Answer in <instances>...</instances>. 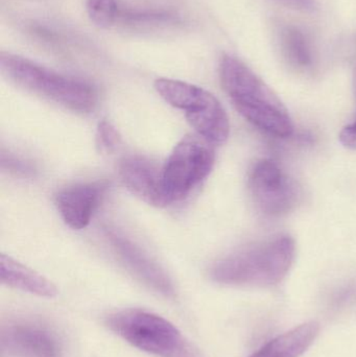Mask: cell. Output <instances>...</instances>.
<instances>
[{
  "label": "cell",
  "mask_w": 356,
  "mask_h": 357,
  "mask_svg": "<svg viewBox=\"0 0 356 357\" xmlns=\"http://www.w3.org/2000/svg\"><path fill=\"white\" fill-rule=\"evenodd\" d=\"M115 335L146 354L158 357H202L198 348L181 331L158 314L141 310H125L107 318Z\"/></svg>",
  "instance_id": "277c9868"
},
{
  "label": "cell",
  "mask_w": 356,
  "mask_h": 357,
  "mask_svg": "<svg viewBox=\"0 0 356 357\" xmlns=\"http://www.w3.org/2000/svg\"><path fill=\"white\" fill-rule=\"evenodd\" d=\"M250 357H274L272 356L271 352H270V350L268 349L267 346H263V347H261V349L258 350V351L255 352L253 356H251Z\"/></svg>",
  "instance_id": "ffe728a7"
},
{
  "label": "cell",
  "mask_w": 356,
  "mask_h": 357,
  "mask_svg": "<svg viewBox=\"0 0 356 357\" xmlns=\"http://www.w3.org/2000/svg\"><path fill=\"white\" fill-rule=\"evenodd\" d=\"M219 77L232 104L249 123L275 137L292 135V119L281 100L240 59L224 56Z\"/></svg>",
  "instance_id": "6da1fadb"
},
{
  "label": "cell",
  "mask_w": 356,
  "mask_h": 357,
  "mask_svg": "<svg viewBox=\"0 0 356 357\" xmlns=\"http://www.w3.org/2000/svg\"><path fill=\"white\" fill-rule=\"evenodd\" d=\"M0 278L2 284L31 295L44 298L58 295V289L52 281L4 254L0 255Z\"/></svg>",
  "instance_id": "8fae6325"
},
{
  "label": "cell",
  "mask_w": 356,
  "mask_h": 357,
  "mask_svg": "<svg viewBox=\"0 0 356 357\" xmlns=\"http://www.w3.org/2000/svg\"><path fill=\"white\" fill-rule=\"evenodd\" d=\"M118 132L116 131L112 123L107 121H100L98 123L96 131V144L102 152L111 153L118 146Z\"/></svg>",
  "instance_id": "2e32d148"
},
{
  "label": "cell",
  "mask_w": 356,
  "mask_h": 357,
  "mask_svg": "<svg viewBox=\"0 0 356 357\" xmlns=\"http://www.w3.org/2000/svg\"><path fill=\"white\" fill-rule=\"evenodd\" d=\"M2 347L14 357H61L62 354L56 333L33 321H20L6 327Z\"/></svg>",
  "instance_id": "52a82bcc"
},
{
  "label": "cell",
  "mask_w": 356,
  "mask_h": 357,
  "mask_svg": "<svg viewBox=\"0 0 356 357\" xmlns=\"http://www.w3.org/2000/svg\"><path fill=\"white\" fill-rule=\"evenodd\" d=\"M0 67L2 73L19 87L73 112L90 113L98 105V91L91 84L18 54L1 52Z\"/></svg>",
  "instance_id": "3957f363"
},
{
  "label": "cell",
  "mask_w": 356,
  "mask_h": 357,
  "mask_svg": "<svg viewBox=\"0 0 356 357\" xmlns=\"http://www.w3.org/2000/svg\"><path fill=\"white\" fill-rule=\"evenodd\" d=\"M107 187L104 182L82 183L59 191L56 206L65 224L75 230L86 228L102 204Z\"/></svg>",
  "instance_id": "9c48e42d"
},
{
  "label": "cell",
  "mask_w": 356,
  "mask_h": 357,
  "mask_svg": "<svg viewBox=\"0 0 356 357\" xmlns=\"http://www.w3.org/2000/svg\"><path fill=\"white\" fill-rule=\"evenodd\" d=\"M213 146L199 135H187L163 165V184L169 203L187 197L215 167Z\"/></svg>",
  "instance_id": "5b68a950"
},
{
  "label": "cell",
  "mask_w": 356,
  "mask_h": 357,
  "mask_svg": "<svg viewBox=\"0 0 356 357\" xmlns=\"http://www.w3.org/2000/svg\"><path fill=\"white\" fill-rule=\"evenodd\" d=\"M117 22L136 29L173 26L182 23V18L177 13L157 6H138V8H121Z\"/></svg>",
  "instance_id": "4fadbf2b"
},
{
  "label": "cell",
  "mask_w": 356,
  "mask_h": 357,
  "mask_svg": "<svg viewBox=\"0 0 356 357\" xmlns=\"http://www.w3.org/2000/svg\"><path fill=\"white\" fill-rule=\"evenodd\" d=\"M109 238L117 255L134 276L167 297L175 294L173 283L167 273L144 254L140 248L114 232L109 234Z\"/></svg>",
  "instance_id": "30bf717a"
},
{
  "label": "cell",
  "mask_w": 356,
  "mask_h": 357,
  "mask_svg": "<svg viewBox=\"0 0 356 357\" xmlns=\"http://www.w3.org/2000/svg\"><path fill=\"white\" fill-rule=\"evenodd\" d=\"M280 50L286 60L298 69L313 65L311 43L302 31L294 25H284L279 29Z\"/></svg>",
  "instance_id": "5bb4252c"
},
{
  "label": "cell",
  "mask_w": 356,
  "mask_h": 357,
  "mask_svg": "<svg viewBox=\"0 0 356 357\" xmlns=\"http://www.w3.org/2000/svg\"><path fill=\"white\" fill-rule=\"evenodd\" d=\"M249 188L258 209L272 218L288 213L298 202L296 183L271 159L255 163L249 176Z\"/></svg>",
  "instance_id": "8992f818"
},
{
  "label": "cell",
  "mask_w": 356,
  "mask_h": 357,
  "mask_svg": "<svg viewBox=\"0 0 356 357\" xmlns=\"http://www.w3.org/2000/svg\"><path fill=\"white\" fill-rule=\"evenodd\" d=\"M6 165L8 171L14 172L16 174H22V175L27 176L33 172L31 165L23 163L22 161H19L15 157L2 155V167H6Z\"/></svg>",
  "instance_id": "ac0fdd59"
},
{
  "label": "cell",
  "mask_w": 356,
  "mask_h": 357,
  "mask_svg": "<svg viewBox=\"0 0 356 357\" xmlns=\"http://www.w3.org/2000/svg\"><path fill=\"white\" fill-rule=\"evenodd\" d=\"M119 177L125 188L155 207L169 205L163 184V165L142 156H130L119 165Z\"/></svg>",
  "instance_id": "ba28073f"
},
{
  "label": "cell",
  "mask_w": 356,
  "mask_h": 357,
  "mask_svg": "<svg viewBox=\"0 0 356 357\" xmlns=\"http://www.w3.org/2000/svg\"><path fill=\"white\" fill-rule=\"evenodd\" d=\"M353 92L356 104V67L353 70ZM340 142L345 148L356 150V114L353 123L344 127L340 134Z\"/></svg>",
  "instance_id": "e0dca14e"
},
{
  "label": "cell",
  "mask_w": 356,
  "mask_h": 357,
  "mask_svg": "<svg viewBox=\"0 0 356 357\" xmlns=\"http://www.w3.org/2000/svg\"><path fill=\"white\" fill-rule=\"evenodd\" d=\"M282 6L303 12H313L316 8L315 0H275Z\"/></svg>",
  "instance_id": "d6986e66"
},
{
  "label": "cell",
  "mask_w": 356,
  "mask_h": 357,
  "mask_svg": "<svg viewBox=\"0 0 356 357\" xmlns=\"http://www.w3.org/2000/svg\"><path fill=\"white\" fill-rule=\"evenodd\" d=\"M86 10L90 20L102 29H108L117 23L118 0H86Z\"/></svg>",
  "instance_id": "9a60e30c"
},
{
  "label": "cell",
  "mask_w": 356,
  "mask_h": 357,
  "mask_svg": "<svg viewBox=\"0 0 356 357\" xmlns=\"http://www.w3.org/2000/svg\"><path fill=\"white\" fill-rule=\"evenodd\" d=\"M154 86L167 104L185 111V114L205 108L215 98L207 90L178 79H158Z\"/></svg>",
  "instance_id": "7c38bea8"
},
{
  "label": "cell",
  "mask_w": 356,
  "mask_h": 357,
  "mask_svg": "<svg viewBox=\"0 0 356 357\" xmlns=\"http://www.w3.org/2000/svg\"><path fill=\"white\" fill-rule=\"evenodd\" d=\"M295 252L294 239L279 235L226 256L212 266L210 276L219 284L272 287L286 278L294 262Z\"/></svg>",
  "instance_id": "7a4b0ae2"
}]
</instances>
